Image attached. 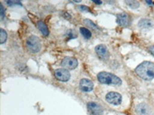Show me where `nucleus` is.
<instances>
[{
	"label": "nucleus",
	"mask_w": 154,
	"mask_h": 115,
	"mask_svg": "<svg viewBox=\"0 0 154 115\" xmlns=\"http://www.w3.org/2000/svg\"><path fill=\"white\" fill-rule=\"evenodd\" d=\"M117 23L121 26H127L130 23L129 15L126 13H122L117 14Z\"/></svg>",
	"instance_id": "9b49d317"
},
{
	"label": "nucleus",
	"mask_w": 154,
	"mask_h": 115,
	"mask_svg": "<svg viewBox=\"0 0 154 115\" xmlns=\"http://www.w3.org/2000/svg\"><path fill=\"white\" fill-rule=\"evenodd\" d=\"M61 66L68 69H74L78 66V60L75 58L67 57L61 60Z\"/></svg>",
	"instance_id": "39448f33"
},
{
	"label": "nucleus",
	"mask_w": 154,
	"mask_h": 115,
	"mask_svg": "<svg viewBox=\"0 0 154 115\" xmlns=\"http://www.w3.org/2000/svg\"><path fill=\"white\" fill-rule=\"evenodd\" d=\"M96 52L98 55V57H100L101 59H106L109 58V52H108V50L106 45H103V44L97 45L96 47Z\"/></svg>",
	"instance_id": "1a4fd4ad"
},
{
	"label": "nucleus",
	"mask_w": 154,
	"mask_h": 115,
	"mask_svg": "<svg viewBox=\"0 0 154 115\" xmlns=\"http://www.w3.org/2000/svg\"><path fill=\"white\" fill-rule=\"evenodd\" d=\"M88 108L91 115H103V108L97 103H88Z\"/></svg>",
	"instance_id": "0eeeda50"
},
{
	"label": "nucleus",
	"mask_w": 154,
	"mask_h": 115,
	"mask_svg": "<svg viewBox=\"0 0 154 115\" xmlns=\"http://www.w3.org/2000/svg\"><path fill=\"white\" fill-rule=\"evenodd\" d=\"M149 51H150L152 55H154V46H150V47H149Z\"/></svg>",
	"instance_id": "aec40b11"
},
{
	"label": "nucleus",
	"mask_w": 154,
	"mask_h": 115,
	"mask_svg": "<svg viewBox=\"0 0 154 115\" xmlns=\"http://www.w3.org/2000/svg\"><path fill=\"white\" fill-rule=\"evenodd\" d=\"M79 9L81 10V11H89V9L88 8V6H85V5H79Z\"/></svg>",
	"instance_id": "6ab92c4d"
},
{
	"label": "nucleus",
	"mask_w": 154,
	"mask_h": 115,
	"mask_svg": "<svg viewBox=\"0 0 154 115\" xmlns=\"http://www.w3.org/2000/svg\"><path fill=\"white\" fill-rule=\"evenodd\" d=\"M37 26H38V29L41 31V32H42L44 36H48V35H49L48 27H47V25H46L42 21H39V22L37 23Z\"/></svg>",
	"instance_id": "ddd939ff"
},
{
	"label": "nucleus",
	"mask_w": 154,
	"mask_h": 115,
	"mask_svg": "<svg viewBox=\"0 0 154 115\" xmlns=\"http://www.w3.org/2000/svg\"><path fill=\"white\" fill-rule=\"evenodd\" d=\"M125 4L132 9H137L140 6V3L137 1H134V0H127V1H125Z\"/></svg>",
	"instance_id": "4468645a"
},
{
	"label": "nucleus",
	"mask_w": 154,
	"mask_h": 115,
	"mask_svg": "<svg viewBox=\"0 0 154 115\" xmlns=\"http://www.w3.org/2000/svg\"><path fill=\"white\" fill-rule=\"evenodd\" d=\"M26 46H27L28 50L32 53L39 52L40 50H41V48H42L40 39L38 37L34 36V35H32V36H30L27 39V41H26Z\"/></svg>",
	"instance_id": "7ed1b4c3"
},
{
	"label": "nucleus",
	"mask_w": 154,
	"mask_h": 115,
	"mask_svg": "<svg viewBox=\"0 0 154 115\" xmlns=\"http://www.w3.org/2000/svg\"><path fill=\"white\" fill-rule=\"evenodd\" d=\"M106 100L113 104V105H119L122 102V96L120 94L116 93V92H110L106 95Z\"/></svg>",
	"instance_id": "20e7f679"
},
{
	"label": "nucleus",
	"mask_w": 154,
	"mask_h": 115,
	"mask_svg": "<svg viewBox=\"0 0 154 115\" xmlns=\"http://www.w3.org/2000/svg\"><path fill=\"white\" fill-rule=\"evenodd\" d=\"M97 79L100 83L106 84V85L120 86L122 84V81L118 77L108 72H100L97 75Z\"/></svg>",
	"instance_id": "f03ea898"
},
{
	"label": "nucleus",
	"mask_w": 154,
	"mask_h": 115,
	"mask_svg": "<svg viewBox=\"0 0 154 115\" xmlns=\"http://www.w3.org/2000/svg\"><path fill=\"white\" fill-rule=\"evenodd\" d=\"M79 88L83 92H90L94 88V84L91 80L83 78V79H81V81L79 83Z\"/></svg>",
	"instance_id": "6e6552de"
},
{
	"label": "nucleus",
	"mask_w": 154,
	"mask_h": 115,
	"mask_svg": "<svg viewBox=\"0 0 154 115\" xmlns=\"http://www.w3.org/2000/svg\"><path fill=\"white\" fill-rule=\"evenodd\" d=\"M5 17V9L2 5H0V18L3 19Z\"/></svg>",
	"instance_id": "a211bd4d"
},
{
	"label": "nucleus",
	"mask_w": 154,
	"mask_h": 115,
	"mask_svg": "<svg viewBox=\"0 0 154 115\" xmlns=\"http://www.w3.org/2000/svg\"><path fill=\"white\" fill-rule=\"evenodd\" d=\"M138 25L142 30H150L152 28V23L149 19H142Z\"/></svg>",
	"instance_id": "f8f14e48"
},
{
	"label": "nucleus",
	"mask_w": 154,
	"mask_h": 115,
	"mask_svg": "<svg viewBox=\"0 0 154 115\" xmlns=\"http://www.w3.org/2000/svg\"><path fill=\"white\" fill-rule=\"evenodd\" d=\"M55 77L60 81L67 82L70 77V74L66 68H59L55 71Z\"/></svg>",
	"instance_id": "423d86ee"
},
{
	"label": "nucleus",
	"mask_w": 154,
	"mask_h": 115,
	"mask_svg": "<svg viewBox=\"0 0 154 115\" xmlns=\"http://www.w3.org/2000/svg\"><path fill=\"white\" fill-rule=\"evenodd\" d=\"M6 39H7V33L5 32L4 29H1V30H0V42H1L2 44L5 43V41H6Z\"/></svg>",
	"instance_id": "f3484780"
},
{
	"label": "nucleus",
	"mask_w": 154,
	"mask_h": 115,
	"mask_svg": "<svg viewBox=\"0 0 154 115\" xmlns=\"http://www.w3.org/2000/svg\"><path fill=\"white\" fill-rule=\"evenodd\" d=\"M135 73L144 80H152L154 78V63L150 61H144L140 64L136 69Z\"/></svg>",
	"instance_id": "f257e3e1"
},
{
	"label": "nucleus",
	"mask_w": 154,
	"mask_h": 115,
	"mask_svg": "<svg viewBox=\"0 0 154 115\" xmlns=\"http://www.w3.org/2000/svg\"><path fill=\"white\" fill-rule=\"evenodd\" d=\"M136 113L138 115H149L152 113V110L148 104H140L136 106Z\"/></svg>",
	"instance_id": "9d476101"
},
{
	"label": "nucleus",
	"mask_w": 154,
	"mask_h": 115,
	"mask_svg": "<svg viewBox=\"0 0 154 115\" xmlns=\"http://www.w3.org/2000/svg\"><path fill=\"white\" fill-rule=\"evenodd\" d=\"M84 23H85V24H86L88 27H89V28H91V29H96V30L98 29L97 25L94 22H92L91 20H89V19H85V20H84Z\"/></svg>",
	"instance_id": "dca6fc26"
},
{
	"label": "nucleus",
	"mask_w": 154,
	"mask_h": 115,
	"mask_svg": "<svg viewBox=\"0 0 154 115\" xmlns=\"http://www.w3.org/2000/svg\"><path fill=\"white\" fill-rule=\"evenodd\" d=\"M147 3H148L149 5H153L154 4L153 2H150V1H147Z\"/></svg>",
	"instance_id": "412c9836"
},
{
	"label": "nucleus",
	"mask_w": 154,
	"mask_h": 115,
	"mask_svg": "<svg viewBox=\"0 0 154 115\" xmlns=\"http://www.w3.org/2000/svg\"><path fill=\"white\" fill-rule=\"evenodd\" d=\"M80 32L84 36V38H86V39H89L91 37V35H92L91 32H90V31L88 29L85 28V27H81L80 28Z\"/></svg>",
	"instance_id": "2eb2a0df"
}]
</instances>
